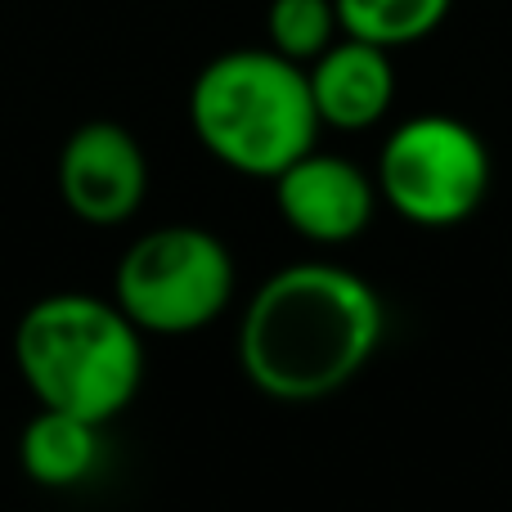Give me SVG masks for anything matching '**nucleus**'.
Segmentation results:
<instances>
[{
  "instance_id": "f257e3e1",
  "label": "nucleus",
  "mask_w": 512,
  "mask_h": 512,
  "mask_svg": "<svg viewBox=\"0 0 512 512\" xmlns=\"http://www.w3.org/2000/svg\"><path fill=\"white\" fill-rule=\"evenodd\" d=\"M387 333V306L364 274L333 261L274 270L239 319V369L261 396L310 405L364 373Z\"/></svg>"
},
{
  "instance_id": "f03ea898",
  "label": "nucleus",
  "mask_w": 512,
  "mask_h": 512,
  "mask_svg": "<svg viewBox=\"0 0 512 512\" xmlns=\"http://www.w3.org/2000/svg\"><path fill=\"white\" fill-rule=\"evenodd\" d=\"M14 369L41 409L108 427L144 387V333L113 297L50 292L18 315Z\"/></svg>"
},
{
  "instance_id": "7ed1b4c3",
  "label": "nucleus",
  "mask_w": 512,
  "mask_h": 512,
  "mask_svg": "<svg viewBox=\"0 0 512 512\" xmlns=\"http://www.w3.org/2000/svg\"><path fill=\"white\" fill-rule=\"evenodd\" d=\"M189 126L225 171L279 180L319 140V113L301 63L265 50H225L189 86Z\"/></svg>"
},
{
  "instance_id": "20e7f679",
  "label": "nucleus",
  "mask_w": 512,
  "mask_h": 512,
  "mask_svg": "<svg viewBox=\"0 0 512 512\" xmlns=\"http://www.w3.org/2000/svg\"><path fill=\"white\" fill-rule=\"evenodd\" d=\"M239 270L203 225H158L122 252L113 301L144 337H189L230 310Z\"/></svg>"
},
{
  "instance_id": "39448f33",
  "label": "nucleus",
  "mask_w": 512,
  "mask_h": 512,
  "mask_svg": "<svg viewBox=\"0 0 512 512\" xmlns=\"http://www.w3.org/2000/svg\"><path fill=\"white\" fill-rule=\"evenodd\" d=\"M490 144L450 113H418L382 140L373 185L378 198L418 230H454L472 221L490 194Z\"/></svg>"
},
{
  "instance_id": "423d86ee",
  "label": "nucleus",
  "mask_w": 512,
  "mask_h": 512,
  "mask_svg": "<svg viewBox=\"0 0 512 512\" xmlns=\"http://www.w3.org/2000/svg\"><path fill=\"white\" fill-rule=\"evenodd\" d=\"M59 198L81 225H126L149 198V158L117 122H86L63 140L54 162Z\"/></svg>"
},
{
  "instance_id": "0eeeda50",
  "label": "nucleus",
  "mask_w": 512,
  "mask_h": 512,
  "mask_svg": "<svg viewBox=\"0 0 512 512\" xmlns=\"http://www.w3.org/2000/svg\"><path fill=\"white\" fill-rule=\"evenodd\" d=\"M270 185L283 225L297 239L315 243V248L355 243L373 225V212L382 203L369 171L355 167L342 153H324V149H310L306 158H297Z\"/></svg>"
},
{
  "instance_id": "6e6552de",
  "label": "nucleus",
  "mask_w": 512,
  "mask_h": 512,
  "mask_svg": "<svg viewBox=\"0 0 512 512\" xmlns=\"http://www.w3.org/2000/svg\"><path fill=\"white\" fill-rule=\"evenodd\" d=\"M306 81L319 126H328V131H346V135L373 131L396 104L391 50L355 41V36H337L306 68Z\"/></svg>"
},
{
  "instance_id": "1a4fd4ad",
  "label": "nucleus",
  "mask_w": 512,
  "mask_h": 512,
  "mask_svg": "<svg viewBox=\"0 0 512 512\" xmlns=\"http://www.w3.org/2000/svg\"><path fill=\"white\" fill-rule=\"evenodd\" d=\"M99 432H104L99 423L59 414V409H41L18 432V468L41 490H72L95 477L99 459H104Z\"/></svg>"
},
{
  "instance_id": "9d476101",
  "label": "nucleus",
  "mask_w": 512,
  "mask_h": 512,
  "mask_svg": "<svg viewBox=\"0 0 512 512\" xmlns=\"http://www.w3.org/2000/svg\"><path fill=\"white\" fill-rule=\"evenodd\" d=\"M454 0H337V23L342 36L382 45V50H405L441 32Z\"/></svg>"
},
{
  "instance_id": "9b49d317",
  "label": "nucleus",
  "mask_w": 512,
  "mask_h": 512,
  "mask_svg": "<svg viewBox=\"0 0 512 512\" xmlns=\"http://www.w3.org/2000/svg\"><path fill=\"white\" fill-rule=\"evenodd\" d=\"M342 36L337 23V0H270L265 9V41L274 54H283L288 63H310Z\"/></svg>"
}]
</instances>
